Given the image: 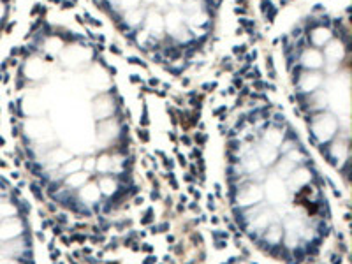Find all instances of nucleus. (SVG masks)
<instances>
[{
	"instance_id": "nucleus-2",
	"label": "nucleus",
	"mask_w": 352,
	"mask_h": 264,
	"mask_svg": "<svg viewBox=\"0 0 352 264\" xmlns=\"http://www.w3.org/2000/svg\"><path fill=\"white\" fill-rule=\"evenodd\" d=\"M0 264H34L28 208L0 176Z\"/></svg>"
},
{
	"instance_id": "nucleus-1",
	"label": "nucleus",
	"mask_w": 352,
	"mask_h": 264,
	"mask_svg": "<svg viewBox=\"0 0 352 264\" xmlns=\"http://www.w3.org/2000/svg\"><path fill=\"white\" fill-rule=\"evenodd\" d=\"M229 197L241 231L264 254L301 264L329 236L324 181L284 115L259 108L229 134Z\"/></svg>"
}]
</instances>
